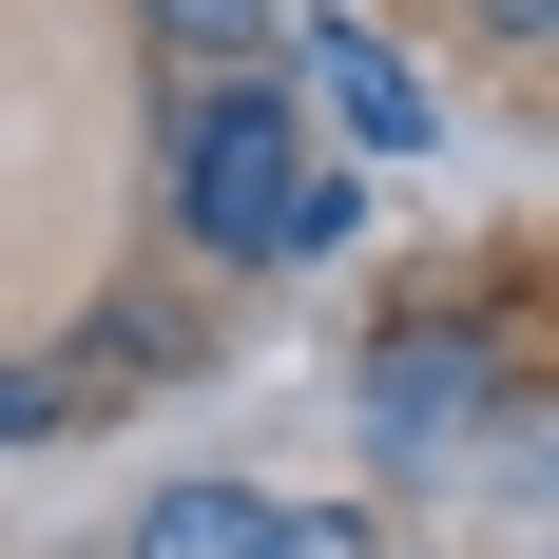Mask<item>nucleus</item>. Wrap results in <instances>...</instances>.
I'll return each mask as SVG.
<instances>
[{"mask_svg":"<svg viewBox=\"0 0 559 559\" xmlns=\"http://www.w3.org/2000/svg\"><path fill=\"white\" fill-rule=\"evenodd\" d=\"M135 559H367V521L347 502H251V483H174L135 521Z\"/></svg>","mask_w":559,"mask_h":559,"instance_id":"nucleus-2","label":"nucleus"},{"mask_svg":"<svg viewBox=\"0 0 559 559\" xmlns=\"http://www.w3.org/2000/svg\"><path fill=\"white\" fill-rule=\"evenodd\" d=\"M135 20H155V39H193V58H251V39H271V0H135Z\"/></svg>","mask_w":559,"mask_h":559,"instance_id":"nucleus-4","label":"nucleus"},{"mask_svg":"<svg viewBox=\"0 0 559 559\" xmlns=\"http://www.w3.org/2000/svg\"><path fill=\"white\" fill-rule=\"evenodd\" d=\"M309 58H329V97H347V135H367V155H425V78H405L367 20H309Z\"/></svg>","mask_w":559,"mask_h":559,"instance_id":"nucleus-3","label":"nucleus"},{"mask_svg":"<svg viewBox=\"0 0 559 559\" xmlns=\"http://www.w3.org/2000/svg\"><path fill=\"white\" fill-rule=\"evenodd\" d=\"M174 213H193L213 271H289V251H347V174L309 155V116L271 78H213L174 116Z\"/></svg>","mask_w":559,"mask_h":559,"instance_id":"nucleus-1","label":"nucleus"},{"mask_svg":"<svg viewBox=\"0 0 559 559\" xmlns=\"http://www.w3.org/2000/svg\"><path fill=\"white\" fill-rule=\"evenodd\" d=\"M463 20H483V39H559V0H463Z\"/></svg>","mask_w":559,"mask_h":559,"instance_id":"nucleus-5","label":"nucleus"},{"mask_svg":"<svg viewBox=\"0 0 559 559\" xmlns=\"http://www.w3.org/2000/svg\"><path fill=\"white\" fill-rule=\"evenodd\" d=\"M20 425H58V386H0V444H20Z\"/></svg>","mask_w":559,"mask_h":559,"instance_id":"nucleus-6","label":"nucleus"}]
</instances>
